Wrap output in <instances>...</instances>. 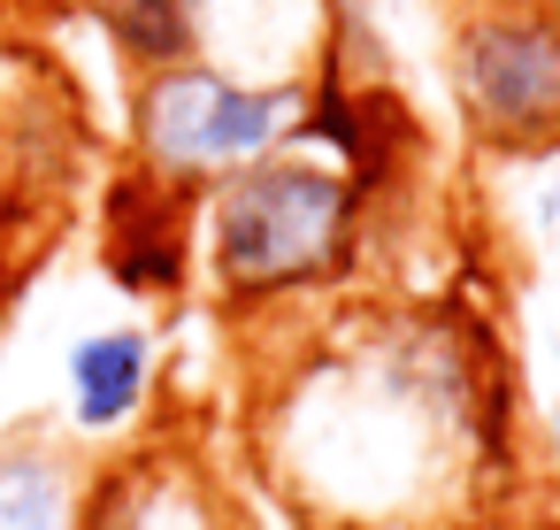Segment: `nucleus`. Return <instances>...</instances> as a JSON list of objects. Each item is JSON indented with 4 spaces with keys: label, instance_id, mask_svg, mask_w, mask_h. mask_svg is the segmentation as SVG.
<instances>
[{
    "label": "nucleus",
    "instance_id": "nucleus-1",
    "mask_svg": "<svg viewBox=\"0 0 560 530\" xmlns=\"http://www.w3.org/2000/svg\"><path fill=\"white\" fill-rule=\"evenodd\" d=\"M254 446L315 530H460L491 522L506 400L453 315H346L261 384Z\"/></svg>",
    "mask_w": 560,
    "mask_h": 530
},
{
    "label": "nucleus",
    "instance_id": "nucleus-2",
    "mask_svg": "<svg viewBox=\"0 0 560 530\" xmlns=\"http://www.w3.org/2000/svg\"><path fill=\"white\" fill-rule=\"evenodd\" d=\"M361 216H369V185L346 162L292 154V147L208 185L200 231H208V277L223 308L261 315V308L330 292L361 254Z\"/></svg>",
    "mask_w": 560,
    "mask_h": 530
},
{
    "label": "nucleus",
    "instance_id": "nucleus-3",
    "mask_svg": "<svg viewBox=\"0 0 560 530\" xmlns=\"http://www.w3.org/2000/svg\"><path fill=\"white\" fill-rule=\"evenodd\" d=\"M307 124V85L300 78H231L215 62H177L147 70L131 101V147L139 177L200 200L208 185L284 154Z\"/></svg>",
    "mask_w": 560,
    "mask_h": 530
},
{
    "label": "nucleus",
    "instance_id": "nucleus-4",
    "mask_svg": "<svg viewBox=\"0 0 560 530\" xmlns=\"http://www.w3.org/2000/svg\"><path fill=\"white\" fill-rule=\"evenodd\" d=\"M453 101L499 154L560 147V9L552 0H460Z\"/></svg>",
    "mask_w": 560,
    "mask_h": 530
},
{
    "label": "nucleus",
    "instance_id": "nucleus-5",
    "mask_svg": "<svg viewBox=\"0 0 560 530\" xmlns=\"http://www.w3.org/2000/svg\"><path fill=\"white\" fill-rule=\"evenodd\" d=\"M78 530H238V515H231L223 476L208 469L200 446L154 438L85 484Z\"/></svg>",
    "mask_w": 560,
    "mask_h": 530
},
{
    "label": "nucleus",
    "instance_id": "nucleus-6",
    "mask_svg": "<svg viewBox=\"0 0 560 530\" xmlns=\"http://www.w3.org/2000/svg\"><path fill=\"white\" fill-rule=\"evenodd\" d=\"M154 400V331L108 323L70 346V423L85 438H116Z\"/></svg>",
    "mask_w": 560,
    "mask_h": 530
},
{
    "label": "nucleus",
    "instance_id": "nucleus-7",
    "mask_svg": "<svg viewBox=\"0 0 560 530\" xmlns=\"http://www.w3.org/2000/svg\"><path fill=\"white\" fill-rule=\"evenodd\" d=\"M185 208H192L185 193H170L154 177H131L116 193V208H108V269L124 285H139V292H170L185 277V254H192Z\"/></svg>",
    "mask_w": 560,
    "mask_h": 530
},
{
    "label": "nucleus",
    "instance_id": "nucleus-8",
    "mask_svg": "<svg viewBox=\"0 0 560 530\" xmlns=\"http://www.w3.org/2000/svg\"><path fill=\"white\" fill-rule=\"evenodd\" d=\"M78 469L70 453L16 438L0 446V530H78Z\"/></svg>",
    "mask_w": 560,
    "mask_h": 530
},
{
    "label": "nucleus",
    "instance_id": "nucleus-9",
    "mask_svg": "<svg viewBox=\"0 0 560 530\" xmlns=\"http://www.w3.org/2000/svg\"><path fill=\"white\" fill-rule=\"evenodd\" d=\"M101 16V32L139 62V70H177L200 62V32H208V0H85Z\"/></svg>",
    "mask_w": 560,
    "mask_h": 530
},
{
    "label": "nucleus",
    "instance_id": "nucleus-10",
    "mask_svg": "<svg viewBox=\"0 0 560 530\" xmlns=\"http://www.w3.org/2000/svg\"><path fill=\"white\" fill-rule=\"evenodd\" d=\"M460 530H506V522H499V515H491V522H460Z\"/></svg>",
    "mask_w": 560,
    "mask_h": 530
}]
</instances>
